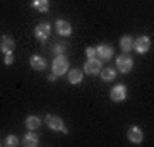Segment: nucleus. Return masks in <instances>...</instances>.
Masks as SVG:
<instances>
[{
    "label": "nucleus",
    "instance_id": "obj_1",
    "mask_svg": "<svg viewBox=\"0 0 154 147\" xmlns=\"http://www.w3.org/2000/svg\"><path fill=\"white\" fill-rule=\"evenodd\" d=\"M51 72L55 75H63L69 72V60H67L65 55H57L53 58V63H51Z\"/></svg>",
    "mask_w": 154,
    "mask_h": 147
},
{
    "label": "nucleus",
    "instance_id": "obj_2",
    "mask_svg": "<svg viewBox=\"0 0 154 147\" xmlns=\"http://www.w3.org/2000/svg\"><path fill=\"white\" fill-rule=\"evenodd\" d=\"M45 123H46V125H48V128H51V130L69 133V130H67V127H65V123H63V120H62L60 116H57V115H46V116H45Z\"/></svg>",
    "mask_w": 154,
    "mask_h": 147
},
{
    "label": "nucleus",
    "instance_id": "obj_3",
    "mask_svg": "<svg viewBox=\"0 0 154 147\" xmlns=\"http://www.w3.org/2000/svg\"><path fill=\"white\" fill-rule=\"evenodd\" d=\"M116 69L122 72V74H128V72L134 69V60L130 55L122 53L118 58H116Z\"/></svg>",
    "mask_w": 154,
    "mask_h": 147
},
{
    "label": "nucleus",
    "instance_id": "obj_4",
    "mask_svg": "<svg viewBox=\"0 0 154 147\" xmlns=\"http://www.w3.org/2000/svg\"><path fill=\"white\" fill-rule=\"evenodd\" d=\"M101 69H103V62H101V58H96V57L88 58V62L84 63V72L88 75H96V74H99Z\"/></svg>",
    "mask_w": 154,
    "mask_h": 147
},
{
    "label": "nucleus",
    "instance_id": "obj_5",
    "mask_svg": "<svg viewBox=\"0 0 154 147\" xmlns=\"http://www.w3.org/2000/svg\"><path fill=\"white\" fill-rule=\"evenodd\" d=\"M50 34H51V26L48 22H41V24H38L34 27V38L38 41H41V43L50 38Z\"/></svg>",
    "mask_w": 154,
    "mask_h": 147
},
{
    "label": "nucleus",
    "instance_id": "obj_6",
    "mask_svg": "<svg viewBox=\"0 0 154 147\" xmlns=\"http://www.w3.org/2000/svg\"><path fill=\"white\" fill-rule=\"evenodd\" d=\"M149 48H151V39L147 38V36H140V38L137 39H134V48L139 55H144V53H147Z\"/></svg>",
    "mask_w": 154,
    "mask_h": 147
},
{
    "label": "nucleus",
    "instance_id": "obj_7",
    "mask_svg": "<svg viewBox=\"0 0 154 147\" xmlns=\"http://www.w3.org/2000/svg\"><path fill=\"white\" fill-rule=\"evenodd\" d=\"M14 50H16V41H14V38L9 36V34H4L2 39H0V51L4 55H7V53H14Z\"/></svg>",
    "mask_w": 154,
    "mask_h": 147
},
{
    "label": "nucleus",
    "instance_id": "obj_8",
    "mask_svg": "<svg viewBox=\"0 0 154 147\" xmlns=\"http://www.w3.org/2000/svg\"><path fill=\"white\" fill-rule=\"evenodd\" d=\"M110 98L113 99L115 103L125 101L127 99V87L123 86V84H116V86H113V89H111V93H110Z\"/></svg>",
    "mask_w": 154,
    "mask_h": 147
},
{
    "label": "nucleus",
    "instance_id": "obj_9",
    "mask_svg": "<svg viewBox=\"0 0 154 147\" xmlns=\"http://www.w3.org/2000/svg\"><path fill=\"white\" fill-rule=\"evenodd\" d=\"M127 137H128V140L132 142V144H140V142L144 140V132L140 127L134 125L128 128V132H127Z\"/></svg>",
    "mask_w": 154,
    "mask_h": 147
},
{
    "label": "nucleus",
    "instance_id": "obj_10",
    "mask_svg": "<svg viewBox=\"0 0 154 147\" xmlns=\"http://www.w3.org/2000/svg\"><path fill=\"white\" fill-rule=\"evenodd\" d=\"M55 29H57V33L60 34V36H70L72 34L70 22L65 21V19H58V21L55 22Z\"/></svg>",
    "mask_w": 154,
    "mask_h": 147
},
{
    "label": "nucleus",
    "instance_id": "obj_11",
    "mask_svg": "<svg viewBox=\"0 0 154 147\" xmlns=\"http://www.w3.org/2000/svg\"><path fill=\"white\" fill-rule=\"evenodd\" d=\"M39 144V135L38 133H34V130L28 132L24 139H22V145L24 147H36Z\"/></svg>",
    "mask_w": 154,
    "mask_h": 147
},
{
    "label": "nucleus",
    "instance_id": "obj_12",
    "mask_svg": "<svg viewBox=\"0 0 154 147\" xmlns=\"http://www.w3.org/2000/svg\"><path fill=\"white\" fill-rule=\"evenodd\" d=\"M96 55H99L101 60H110L111 57H113V48H111L110 44H99L98 48H96Z\"/></svg>",
    "mask_w": 154,
    "mask_h": 147
},
{
    "label": "nucleus",
    "instance_id": "obj_13",
    "mask_svg": "<svg viewBox=\"0 0 154 147\" xmlns=\"http://www.w3.org/2000/svg\"><path fill=\"white\" fill-rule=\"evenodd\" d=\"M24 125L28 127V130H38L41 127V118L36 116V115H29L26 118V121H24Z\"/></svg>",
    "mask_w": 154,
    "mask_h": 147
},
{
    "label": "nucleus",
    "instance_id": "obj_14",
    "mask_svg": "<svg viewBox=\"0 0 154 147\" xmlns=\"http://www.w3.org/2000/svg\"><path fill=\"white\" fill-rule=\"evenodd\" d=\"M29 63H31V69H34V70L43 72L45 69H46V62H45V58H41L39 55H33L31 60H29Z\"/></svg>",
    "mask_w": 154,
    "mask_h": 147
},
{
    "label": "nucleus",
    "instance_id": "obj_15",
    "mask_svg": "<svg viewBox=\"0 0 154 147\" xmlns=\"http://www.w3.org/2000/svg\"><path fill=\"white\" fill-rule=\"evenodd\" d=\"M99 75H101L103 82H111V81H115V77H116V69H111V67L101 69L99 70Z\"/></svg>",
    "mask_w": 154,
    "mask_h": 147
},
{
    "label": "nucleus",
    "instance_id": "obj_16",
    "mask_svg": "<svg viewBox=\"0 0 154 147\" xmlns=\"http://www.w3.org/2000/svg\"><path fill=\"white\" fill-rule=\"evenodd\" d=\"M120 48L123 53H128V51H132L134 48V39L130 36H122L120 38Z\"/></svg>",
    "mask_w": 154,
    "mask_h": 147
},
{
    "label": "nucleus",
    "instance_id": "obj_17",
    "mask_svg": "<svg viewBox=\"0 0 154 147\" xmlns=\"http://www.w3.org/2000/svg\"><path fill=\"white\" fill-rule=\"evenodd\" d=\"M69 82L70 84H81L82 82V70H79V69L69 70Z\"/></svg>",
    "mask_w": 154,
    "mask_h": 147
},
{
    "label": "nucleus",
    "instance_id": "obj_18",
    "mask_svg": "<svg viewBox=\"0 0 154 147\" xmlns=\"http://www.w3.org/2000/svg\"><path fill=\"white\" fill-rule=\"evenodd\" d=\"M33 7L38 12H48L50 9V0H33Z\"/></svg>",
    "mask_w": 154,
    "mask_h": 147
},
{
    "label": "nucleus",
    "instance_id": "obj_19",
    "mask_svg": "<svg viewBox=\"0 0 154 147\" xmlns=\"http://www.w3.org/2000/svg\"><path fill=\"white\" fill-rule=\"evenodd\" d=\"M5 145L7 147H17V145H19V139H17L16 135H7Z\"/></svg>",
    "mask_w": 154,
    "mask_h": 147
},
{
    "label": "nucleus",
    "instance_id": "obj_20",
    "mask_svg": "<svg viewBox=\"0 0 154 147\" xmlns=\"http://www.w3.org/2000/svg\"><path fill=\"white\" fill-rule=\"evenodd\" d=\"M53 53H55V55H63V53H65V46L60 44V43H57L55 46H53Z\"/></svg>",
    "mask_w": 154,
    "mask_h": 147
},
{
    "label": "nucleus",
    "instance_id": "obj_21",
    "mask_svg": "<svg viewBox=\"0 0 154 147\" xmlns=\"http://www.w3.org/2000/svg\"><path fill=\"white\" fill-rule=\"evenodd\" d=\"M86 55H88V58H93V57H96V48H94V46H89V48H86Z\"/></svg>",
    "mask_w": 154,
    "mask_h": 147
},
{
    "label": "nucleus",
    "instance_id": "obj_22",
    "mask_svg": "<svg viewBox=\"0 0 154 147\" xmlns=\"http://www.w3.org/2000/svg\"><path fill=\"white\" fill-rule=\"evenodd\" d=\"M4 62H5V65H12V63H14V55L7 53L5 55V60H4Z\"/></svg>",
    "mask_w": 154,
    "mask_h": 147
},
{
    "label": "nucleus",
    "instance_id": "obj_23",
    "mask_svg": "<svg viewBox=\"0 0 154 147\" xmlns=\"http://www.w3.org/2000/svg\"><path fill=\"white\" fill-rule=\"evenodd\" d=\"M57 77H58V75H55V74L51 72V74L48 75V81H50V82H55V79H57Z\"/></svg>",
    "mask_w": 154,
    "mask_h": 147
}]
</instances>
